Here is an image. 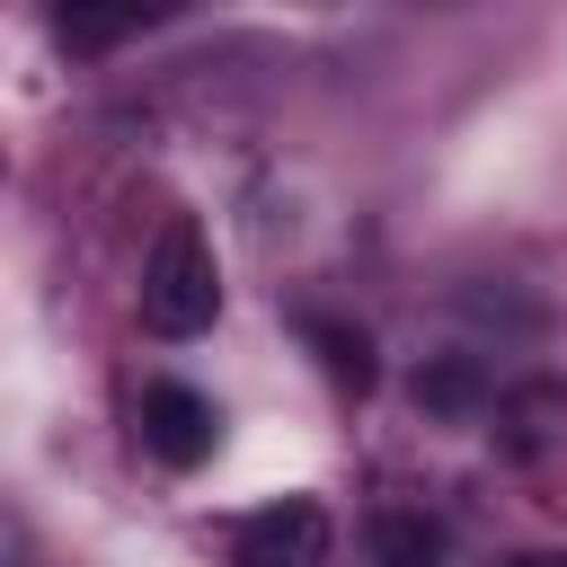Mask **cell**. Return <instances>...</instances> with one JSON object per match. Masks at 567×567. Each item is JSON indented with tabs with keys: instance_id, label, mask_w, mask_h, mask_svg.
Instances as JSON below:
<instances>
[{
	"instance_id": "6da1fadb",
	"label": "cell",
	"mask_w": 567,
	"mask_h": 567,
	"mask_svg": "<svg viewBox=\"0 0 567 567\" xmlns=\"http://www.w3.org/2000/svg\"><path fill=\"white\" fill-rule=\"evenodd\" d=\"M133 301H142V328H151V337H204V328L221 319V257H213V239H204L186 213L159 221Z\"/></svg>"
},
{
	"instance_id": "7a4b0ae2",
	"label": "cell",
	"mask_w": 567,
	"mask_h": 567,
	"mask_svg": "<svg viewBox=\"0 0 567 567\" xmlns=\"http://www.w3.org/2000/svg\"><path fill=\"white\" fill-rule=\"evenodd\" d=\"M142 452L159 470H195L213 452V399L186 390V381H151L142 390Z\"/></svg>"
},
{
	"instance_id": "3957f363",
	"label": "cell",
	"mask_w": 567,
	"mask_h": 567,
	"mask_svg": "<svg viewBox=\"0 0 567 567\" xmlns=\"http://www.w3.org/2000/svg\"><path fill=\"white\" fill-rule=\"evenodd\" d=\"M328 558V514L310 496H284L239 523V567H319Z\"/></svg>"
},
{
	"instance_id": "277c9868",
	"label": "cell",
	"mask_w": 567,
	"mask_h": 567,
	"mask_svg": "<svg viewBox=\"0 0 567 567\" xmlns=\"http://www.w3.org/2000/svg\"><path fill=\"white\" fill-rule=\"evenodd\" d=\"M372 549H381V567H434L443 558V540H434L425 514H381L372 523Z\"/></svg>"
},
{
	"instance_id": "5b68a950",
	"label": "cell",
	"mask_w": 567,
	"mask_h": 567,
	"mask_svg": "<svg viewBox=\"0 0 567 567\" xmlns=\"http://www.w3.org/2000/svg\"><path fill=\"white\" fill-rule=\"evenodd\" d=\"M142 18H159V9H62L53 27L71 35V44H115L124 27H142Z\"/></svg>"
},
{
	"instance_id": "8992f818",
	"label": "cell",
	"mask_w": 567,
	"mask_h": 567,
	"mask_svg": "<svg viewBox=\"0 0 567 567\" xmlns=\"http://www.w3.org/2000/svg\"><path fill=\"white\" fill-rule=\"evenodd\" d=\"M514 567H567V558H514Z\"/></svg>"
}]
</instances>
